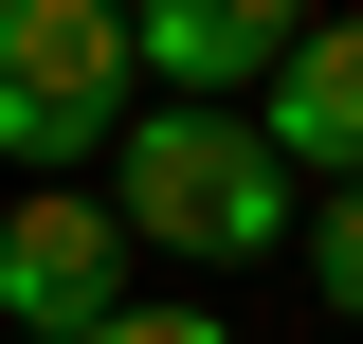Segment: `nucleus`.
<instances>
[{"label":"nucleus","instance_id":"1","mask_svg":"<svg viewBox=\"0 0 363 344\" xmlns=\"http://www.w3.org/2000/svg\"><path fill=\"white\" fill-rule=\"evenodd\" d=\"M291 217H309V181L255 145V109H164V91H145L128 127H109V236H128V254L236 272V254H272Z\"/></svg>","mask_w":363,"mask_h":344},{"label":"nucleus","instance_id":"2","mask_svg":"<svg viewBox=\"0 0 363 344\" xmlns=\"http://www.w3.org/2000/svg\"><path fill=\"white\" fill-rule=\"evenodd\" d=\"M128 109H145V73H128V0H0V164H18V181L109 164Z\"/></svg>","mask_w":363,"mask_h":344},{"label":"nucleus","instance_id":"3","mask_svg":"<svg viewBox=\"0 0 363 344\" xmlns=\"http://www.w3.org/2000/svg\"><path fill=\"white\" fill-rule=\"evenodd\" d=\"M327 0H128V73L164 109H255V73L309 37Z\"/></svg>","mask_w":363,"mask_h":344},{"label":"nucleus","instance_id":"4","mask_svg":"<svg viewBox=\"0 0 363 344\" xmlns=\"http://www.w3.org/2000/svg\"><path fill=\"white\" fill-rule=\"evenodd\" d=\"M109 308H128L109 200H18V217H0V326H18V344H91Z\"/></svg>","mask_w":363,"mask_h":344},{"label":"nucleus","instance_id":"5","mask_svg":"<svg viewBox=\"0 0 363 344\" xmlns=\"http://www.w3.org/2000/svg\"><path fill=\"white\" fill-rule=\"evenodd\" d=\"M255 145L291 181H363V18H309V37L255 73Z\"/></svg>","mask_w":363,"mask_h":344},{"label":"nucleus","instance_id":"6","mask_svg":"<svg viewBox=\"0 0 363 344\" xmlns=\"http://www.w3.org/2000/svg\"><path fill=\"white\" fill-rule=\"evenodd\" d=\"M291 236H309V290H327V308L363 326V181H327V200L291 217Z\"/></svg>","mask_w":363,"mask_h":344},{"label":"nucleus","instance_id":"7","mask_svg":"<svg viewBox=\"0 0 363 344\" xmlns=\"http://www.w3.org/2000/svg\"><path fill=\"white\" fill-rule=\"evenodd\" d=\"M91 344H236V326H218V308H109Z\"/></svg>","mask_w":363,"mask_h":344}]
</instances>
